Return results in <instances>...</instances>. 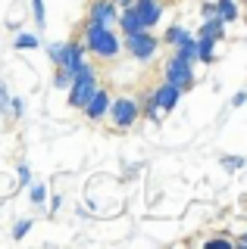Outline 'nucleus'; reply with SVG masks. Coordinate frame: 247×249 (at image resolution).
Instances as JSON below:
<instances>
[{
	"instance_id": "nucleus-17",
	"label": "nucleus",
	"mask_w": 247,
	"mask_h": 249,
	"mask_svg": "<svg viewBox=\"0 0 247 249\" xmlns=\"http://www.w3.org/2000/svg\"><path fill=\"white\" fill-rule=\"evenodd\" d=\"M13 44H16V50H35V47H38V37L28 35V31H19Z\"/></svg>"
},
{
	"instance_id": "nucleus-16",
	"label": "nucleus",
	"mask_w": 247,
	"mask_h": 249,
	"mask_svg": "<svg viewBox=\"0 0 247 249\" xmlns=\"http://www.w3.org/2000/svg\"><path fill=\"white\" fill-rule=\"evenodd\" d=\"M28 196H32V202L38 209H44V202H47V184H32V190H28Z\"/></svg>"
},
{
	"instance_id": "nucleus-19",
	"label": "nucleus",
	"mask_w": 247,
	"mask_h": 249,
	"mask_svg": "<svg viewBox=\"0 0 247 249\" xmlns=\"http://www.w3.org/2000/svg\"><path fill=\"white\" fill-rule=\"evenodd\" d=\"M244 156H222V165H226L228 171H238V168H244Z\"/></svg>"
},
{
	"instance_id": "nucleus-29",
	"label": "nucleus",
	"mask_w": 247,
	"mask_h": 249,
	"mask_svg": "<svg viewBox=\"0 0 247 249\" xmlns=\"http://www.w3.org/2000/svg\"><path fill=\"white\" fill-rule=\"evenodd\" d=\"M235 246L238 249H247V233H241V240H235Z\"/></svg>"
},
{
	"instance_id": "nucleus-18",
	"label": "nucleus",
	"mask_w": 247,
	"mask_h": 249,
	"mask_svg": "<svg viewBox=\"0 0 247 249\" xmlns=\"http://www.w3.org/2000/svg\"><path fill=\"white\" fill-rule=\"evenodd\" d=\"M69 84H72V75H69V69H63V66H57V75H53V88L66 90Z\"/></svg>"
},
{
	"instance_id": "nucleus-4",
	"label": "nucleus",
	"mask_w": 247,
	"mask_h": 249,
	"mask_svg": "<svg viewBox=\"0 0 247 249\" xmlns=\"http://www.w3.org/2000/svg\"><path fill=\"white\" fill-rule=\"evenodd\" d=\"M122 47H125L138 62H150L160 50V37H153L150 28H141V31H132V35H122Z\"/></svg>"
},
{
	"instance_id": "nucleus-6",
	"label": "nucleus",
	"mask_w": 247,
	"mask_h": 249,
	"mask_svg": "<svg viewBox=\"0 0 247 249\" xmlns=\"http://www.w3.org/2000/svg\"><path fill=\"white\" fill-rule=\"evenodd\" d=\"M166 81L175 84V88H182V90L194 88V66H191L188 59H182V56L172 53V56L166 59Z\"/></svg>"
},
{
	"instance_id": "nucleus-26",
	"label": "nucleus",
	"mask_w": 247,
	"mask_h": 249,
	"mask_svg": "<svg viewBox=\"0 0 247 249\" xmlns=\"http://www.w3.org/2000/svg\"><path fill=\"white\" fill-rule=\"evenodd\" d=\"M244 103H247V90H238L235 97H231V106H235V109H241Z\"/></svg>"
},
{
	"instance_id": "nucleus-3",
	"label": "nucleus",
	"mask_w": 247,
	"mask_h": 249,
	"mask_svg": "<svg viewBox=\"0 0 247 249\" xmlns=\"http://www.w3.org/2000/svg\"><path fill=\"white\" fill-rule=\"evenodd\" d=\"M97 66H91V62H84V69L79 75H72V84H69V106L72 109H82L84 103L91 100V93H94L100 84H97Z\"/></svg>"
},
{
	"instance_id": "nucleus-10",
	"label": "nucleus",
	"mask_w": 247,
	"mask_h": 249,
	"mask_svg": "<svg viewBox=\"0 0 247 249\" xmlns=\"http://www.w3.org/2000/svg\"><path fill=\"white\" fill-rule=\"evenodd\" d=\"M106 109H110V93H106L103 88H97L94 93H91V100L82 106V112L88 115V122H100L106 115Z\"/></svg>"
},
{
	"instance_id": "nucleus-12",
	"label": "nucleus",
	"mask_w": 247,
	"mask_h": 249,
	"mask_svg": "<svg viewBox=\"0 0 247 249\" xmlns=\"http://www.w3.org/2000/svg\"><path fill=\"white\" fill-rule=\"evenodd\" d=\"M119 28H122V35H132V31H141V19H138V13L132 10V6H125V10H119Z\"/></svg>"
},
{
	"instance_id": "nucleus-14",
	"label": "nucleus",
	"mask_w": 247,
	"mask_h": 249,
	"mask_svg": "<svg viewBox=\"0 0 247 249\" xmlns=\"http://www.w3.org/2000/svg\"><path fill=\"white\" fill-rule=\"evenodd\" d=\"M185 37H191V31L185 28V25H169L166 31H163V41L169 44V47H175V44H182Z\"/></svg>"
},
{
	"instance_id": "nucleus-24",
	"label": "nucleus",
	"mask_w": 247,
	"mask_h": 249,
	"mask_svg": "<svg viewBox=\"0 0 247 249\" xmlns=\"http://www.w3.org/2000/svg\"><path fill=\"white\" fill-rule=\"evenodd\" d=\"M16 178H19V187H28V184H32V168H28V165H19L16 168Z\"/></svg>"
},
{
	"instance_id": "nucleus-15",
	"label": "nucleus",
	"mask_w": 247,
	"mask_h": 249,
	"mask_svg": "<svg viewBox=\"0 0 247 249\" xmlns=\"http://www.w3.org/2000/svg\"><path fill=\"white\" fill-rule=\"evenodd\" d=\"M216 16H219L222 22H235L238 19V6H235V0H219V3H216Z\"/></svg>"
},
{
	"instance_id": "nucleus-30",
	"label": "nucleus",
	"mask_w": 247,
	"mask_h": 249,
	"mask_svg": "<svg viewBox=\"0 0 247 249\" xmlns=\"http://www.w3.org/2000/svg\"><path fill=\"white\" fill-rule=\"evenodd\" d=\"M241 202H244V212H247V196H244V199H241Z\"/></svg>"
},
{
	"instance_id": "nucleus-1",
	"label": "nucleus",
	"mask_w": 247,
	"mask_h": 249,
	"mask_svg": "<svg viewBox=\"0 0 247 249\" xmlns=\"http://www.w3.org/2000/svg\"><path fill=\"white\" fill-rule=\"evenodd\" d=\"M82 44H84V50H88L94 59H103V62L116 59V56H119V50H122L119 35H116L110 25L94 22V19H88L82 25Z\"/></svg>"
},
{
	"instance_id": "nucleus-9",
	"label": "nucleus",
	"mask_w": 247,
	"mask_h": 249,
	"mask_svg": "<svg viewBox=\"0 0 247 249\" xmlns=\"http://www.w3.org/2000/svg\"><path fill=\"white\" fill-rule=\"evenodd\" d=\"M88 19L103 22V25H116V19H119V6H116L113 0H91V3H88Z\"/></svg>"
},
{
	"instance_id": "nucleus-11",
	"label": "nucleus",
	"mask_w": 247,
	"mask_h": 249,
	"mask_svg": "<svg viewBox=\"0 0 247 249\" xmlns=\"http://www.w3.org/2000/svg\"><path fill=\"white\" fill-rule=\"evenodd\" d=\"M222 35H226V22H222L219 16H206L200 31H197V37H213V41H219Z\"/></svg>"
},
{
	"instance_id": "nucleus-23",
	"label": "nucleus",
	"mask_w": 247,
	"mask_h": 249,
	"mask_svg": "<svg viewBox=\"0 0 247 249\" xmlns=\"http://www.w3.org/2000/svg\"><path fill=\"white\" fill-rule=\"evenodd\" d=\"M0 112L10 115V90H6V84L0 81Z\"/></svg>"
},
{
	"instance_id": "nucleus-8",
	"label": "nucleus",
	"mask_w": 247,
	"mask_h": 249,
	"mask_svg": "<svg viewBox=\"0 0 247 249\" xmlns=\"http://www.w3.org/2000/svg\"><path fill=\"white\" fill-rule=\"evenodd\" d=\"M132 10L138 13V19H141L144 28H153L160 19H163V3H160V0H135Z\"/></svg>"
},
{
	"instance_id": "nucleus-13",
	"label": "nucleus",
	"mask_w": 247,
	"mask_h": 249,
	"mask_svg": "<svg viewBox=\"0 0 247 249\" xmlns=\"http://www.w3.org/2000/svg\"><path fill=\"white\" fill-rule=\"evenodd\" d=\"M175 56H182L188 62H197V37L191 35V37H185L182 44H175Z\"/></svg>"
},
{
	"instance_id": "nucleus-28",
	"label": "nucleus",
	"mask_w": 247,
	"mask_h": 249,
	"mask_svg": "<svg viewBox=\"0 0 247 249\" xmlns=\"http://www.w3.org/2000/svg\"><path fill=\"white\" fill-rule=\"evenodd\" d=\"M113 3H116V6H119V10H125V6H132V3H135V0H113Z\"/></svg>"
},
{
	"instance_id": "nucleus-27",
	"label": "nucleus",
	"mask_w": 247,
	"mask_h": 249,
	"mask_svg": "<svg viewBox=\"0 0 247 249\" xmlns=\"http://www.w3.org/2000/svg\"><path fill=\"white\" fill-rule=\"evenodd\" d=\"M206 16H216V3H204V19Z\"/></svg>"
},
{
	"instance_id": "nucleus-20",
	"label": "nucleus",
	"mask_w": 247,
	"mask_h": 249,
	"mask_svg": "<svg viewBox=\"0 0 247 249\" xmlns=\"http://www.w3.org/2000/svg\"><path fill=\"white\" fill-rule=\"evenodd\" d=\"M10 115H16V119L25 115V100L22 97H10Z\"/></svg>"
},
{
	"instance_id": "nucleus-5",
	"label": "nucleus",
	"mask_w": 247,
	"mask_h": 249,
	"mask_svg": "<svg viewBox=\"0 0 247 249\" xmlns=\"http://www.w3.org/2000/svg\"><path fill=\"white\" fill-rule=\"evenodd\" d=\"M110 122L116 128H132L141 115V106H138L135 97H110V109H106Z\"/></svg>"
},
{
	"instance_id": "nucleus-22",
	"label": "nucleus",
	"mask_w": 247,
	"mask_h": 249,
	"mask_svg": "<svg viewBox=\"0 0 247 249\" xmlns=\"http://www.w3.org/2000/svg\"><path fill=\"white\" fill-rule=\"evenodd\" d=\"M32 10H35V22L44 28V22H47V16H44V0H32Z\"/></svg>"
},
{
	"instance_id": "nucleus-21",
	"label": "nucleus",
	"mask_w": 247,
	"mask_h": 249,
	"mask_svg": "<svg viewBox=\"0 0 247 249\" xmlns=\"http://www.w3.org/2000/svg\"><path fill=\"white\" fill-rule=\"evenodd\" d=\"M28 228H32V218H22V221H16V228H13V237L22 240L28 233Z\"/></svg>"
},
{
	"instance_id": "nucleus-2",
	"label": "nucleus",
	"mask_w": 247,
	"mask_h": 249,
	"mask_svg": "<svg viewBox=\"0 0 247 249\" xmlns=\"http://www.w3.org/2000/svg\"><path fill=\"white\" fill-rule=\"evenodd\" d=\"M84 44L82 41H60V44H50V50H47V56L53 66H63L69 69V75H79L82 69H84Z\"/></svg>"
},
{
	"instance_id": "nucleus-7",
	"label": "nucleus",
	"mask_w": 247,
	"mask_h": 249,
	"mask_svg": "<svg viewBox=\"0 0 247 249\" xmlns=\"http://www.w3.org/2000/svg\"><path fill=\"white\" fill-rule=\"evenodd\" d=\"M182 93H185L182 88H175V84H169V81H163V84H160L157 90L150 93V103H153V106H160V109H163V112H172V109L179 106Z\"/></svg>"
},
{
	"instance_id": "nucleus-25",
	"label": "nucleus",
	"mask_w": 247,
	"mask_h": 249,
	"mask_svg": "<svg viewBox=\"0 0 247 249\" xmlns=\"http://www.w3.org/2000/svg\"><path fill=\"white\" fill-rule=\"evenodd\" d=\"M213 246H235V240H228V237H213V240H206V249H213Z\"/></svg>"
}]
</instances>
